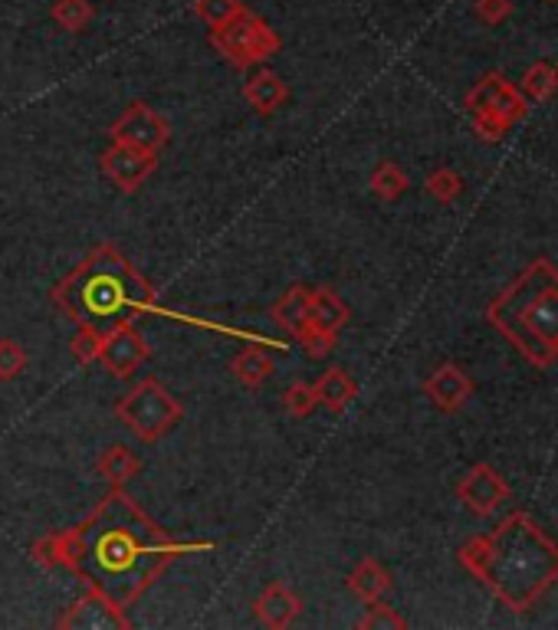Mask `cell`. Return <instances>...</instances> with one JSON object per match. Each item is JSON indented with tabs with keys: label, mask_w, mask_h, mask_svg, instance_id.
Listing matches in <instances>:
<instances>
[{
	"label": "cell",
	"mask_w": 558,
	"mask_h": 630,
	"mask_svg": "<svg viewBox=\"0 0 558 630\" xmlns=\"http://www.w3.org/2000/svg\"><path fill=\"white\" fill-rule=\"evenodd\" d=\"M506 479L489 466V463H476L464 479L457 483V496L461 503L469 506L476 516H489L496 506L506 503Z\"/></svg>",
	"instance_id": "11"
},
{
	"label": "cell",
	"mask_w": 558,
	"mask_h": 630,
	"mask_svg": "<svg viewBox=\"0 0 558 630\" xmlns=\"http://www.w3.org/2000/svg\"><path fill=\"white\" fill-rule=\"evenodd\" d=\"M427 190H431V197H437L441 204H451V200L461 197L464 180H461L457 172H451V168H437V172L427 178Z\"/></svg>",
	"instance_id": "29"
},
{
	"label": "cell",
	"mask_w": 558,
	"mask_h": 630,
	"mask_svg": "<svg viewBox=\"0 0 558 630\" xmlns=\"http://www.w3.org/2000/svg\"><path fill=\"white\" fill-rule=\"evenodd\" d=\"M424 394L431 397V404L444 414H454L461 411L469 394H473V384L457 364H441L427 381H424Z\"/></svg>",
	"instance_id": "13"
},
{
	"label": "cell",
	"mask_w": 558,
	"mask_h": 630,
	"mask_svg": "<svg viewBox=\"0 0 558 630\" xmlns=\"http://www.w3.org/2000/svg\"><path fill=\"white\" fill-rule=\"evenodd\" d=\"M461 561L509 611H529L558 581V545L526 513L466 541Z\"/></svg>",
	"instance_id": "2"
},
{
	"label": "cell",
	"mask_w": 558,
	"mask_h": 630,
	"mask_svg": "<svg viewBox=\"0 0 558 630\" xmlns=\"http://www.w3.org/2000/svg\"><path fill=\"white\" fill-rule=\"evenodd\" d=\"M312 391H316V401H319L322 407L342 414V411L355 401L359 384L352 381V374H349L345 368H329V371L312 384Z\"/></svg>",
	"instance_id": "17"
},
{
	"label": "cell",
	"mask_w": 558,
	"mask_h": 630,
	"mask_svg": "<svg viewBox=\"0 0 558 630\" xmlns=\"http://www.w3.org/2000/svg\"><path fill=\"white\" fill-rule=\"evenodd\" d=\"M476 13L483 23H503L509 13H513V3L509 0H476Z\"/></svg>",
	"instance_id": "32"
},
{
	"label": "cell",
	"mask_w": 558,
	"mask_h": 630,
	"mask_svg": "<svg viewBox=\"0 0 558 630\" xmlns=\"http://www.w3.org/2000/svg\"><path fill=\"white\" fill-rule=\"evenodd\" d=\"M299 339V345L306 349V355L309 359H329L332 355V349H335V335H326V332H319L312 322L296 335Z\"/></svg>",
	"instance_id": "31"
},
{
	"label": "cell",
	"mask_w": 558,
	"mask_h": 630,
	"mask_svg": "<svg viewBox=\"0 0 558 630\" xmlns=\"http://www.w3.org/2000/svg\"><path fill=\"white\" fill-rule=\"evenodd\" d=\"M80 533L86 548L76 575L118 611H128L178 555L197 548L162 533L122 489H112L95 506Z\"/></svg>",
	"instance_id": "1"
},
{
	"label": "cell",
	"mask_w": 558,
	"mask_h": 630,
	"mask_svg": "<svg viewBox=\"0 0 558 630\" xmlns=\"http://www.w3.org/2000/svg\"><path fill=\"white\" fill-rule=\"evenodd\" d=\"M244 10H247V7H244L240 0H194V13H197L210 30L227 27V23L237 20Z\"/></svg>",
	"instance_id": "23"
},
{
	"label": "cell",
	"mask_w": 558,
	"mask_h": 630,
	"mask_svg": "<svg viewBox=\"0 0 558 630\" xmlns=\"http://www.w3.org/2000/svg\"><path fill=\"white\" fill-rule=\"evenodd\" d=\"M372 190L381 200H397L407 190V175L394 165V162H381L372 172Z\"/></svg>",
	"instance_id": "24"
},
{
	"label": "cell",
	"mask_w": 558,
	"mask_h": 630,
	"mask_svg": "<svg viewBox=\"0 0 558 630\" xmlns=\"http://www.w3.org/2000/svg\"><path fill=\"white\" fill-rule=\"evenodd\" d=\"M316 391H312V384H306V381H296V384H289L286 391H282V407L292 414V417H309L312 411H316Z\"/></svg>",
	"instance_id": "26"
},
{
	"label": "cell",
	"mask_w": 558,
	"mask_h": 630,
	"mask_svg": "<svg viewBox=\"0 0 558 630\" xmlns=\"http://www.w3.org/2000/svg\"><path fill=\"white\" fill-rule=\"evenodd\" d=\"M27 352L17 339H0V381H13L27 368Z\"/></svg>",
	"instance_id": "28"
},
{
	"label": "cell",
	"mask_w": 558,
	"mask_h": 630,
	"mask_svg": "<svg viewBox=\"0 0 558 630\" xmlns=\"http://www.w3.org/2000/svg\"><path fill=\"white\" fill-rule=\"evenodd\" d=\"M102 342H105V332H99L95 326H80L73 342H70V349H73L76 361L90 364V361H99V355H102Z\"/></svg>",
	"instance_id": "27"
},
{
	"label": "cell",
	"mask_w": 558,
	"mask_h": 630,
	"mask_svg": "<svg viewBox=\"0 0 558 630\" xmlns=\"http://www.w3.org/2000/svg\"><path fill=\"white\" fill-rule=\"evenodd\" d=\"M473 118V128H476V135L479 138H486V142H499L503 135H506V125L499 122V118H493V115H469Z\"/></svg>",
	"instance_id": "33"
},
{
	"label": "cell",
	"mask_w": 558,
	"mask_h": 630,
	"mask_svg": "<svg viewBox=\"0 0 558 630\" xmlns=\"http://www.w3.org/2000/svg\"><path fill=\"white\" fill-rule=\"evenodd\" d=\"M60 628L73 630H93V628H128L125 621V611H118L108 598H102L95 588H90L63 618H60Z\"/></svg>",
	"instance_id": "12"
},
{
	"label": "cell",
	"mask_w": 558,
	"mask_h": 630,
	"mask_svg": "<svg viewBox=\"0 0 558 630\" xmlns=\"http://www.w3.org/2000/svg\"><path fill=\"white\" fill-rule=\"evenodd\" d=\"M230 371H234V378L244 388H260L277 371V364H273V359L264 349H244L237 359L230 361Z\"/></svg>",
	"instance_id": "21"
},
{
	"label": "cell",
	"mask_w": 558,
	"mask_h": 630,
	"mask_svg": "<svg viewBox=\"0 0 558 630\" xmlns=\"http://www.w3.org/2000/svg\"><path fill=\"white\" fill-rule=\"evenodd\" d=\"M244 99L250 102V109L257 115H273L279 105L289 99V90L273 70H257L247 83H244Z\"/></svg>",
	"instance_id": "16"
},
{
	"label": "cell",
	"mask_w": 558,
	"mask_h": 630,
	"mask_svg": "<svg viewBox=\"0 0 558 630\" xmlns=\"http://www.w3.org/2000/svg\"><path fill=\"white\" fill-rule=\"evenodd\" d=\"M155 165H158V155L138 152V148L118 145V142H112V148L102 155V172H105V178L112 180L118 190H125V194L138 190L145 180L152 178Z\"/></svg>",
	"instance_id": "10"
},
{
	"label": "cell",
	"mask_w": 558,
	"mask_h": 630,
	"mask_svg": "<svg viewBox=\"0 0 558 630\" xmlns=\"http://www.w3.org/2000/svg\"><path fill=\"white\" fill-rule=\"evenodd\" d=\"M112 142L118 145H132L138 152H152L162 155L168 138H172V125L145 102H132L115 122H112Z\"/></svg>",
	"instance_id": "7"
},
{
	"label": "cell",
	"mask_w": 558,
	"mask_h": 630,
	"mask_svg": "<svg viewBox=\"0 0 558 630\" xmlns=\"http://www.w3.org/2000/svg\"><path fill=\"white\" fill-rule=\"evenodd\" d=\"M349 316H352V312H349V306L339 299L335 289L322 286V289H312V292H309V322H312L319 332L339 339V332L349 326Z\"/></svg>",
	"instance_id": "15"
},
{
	"label": "cell",
	"mask_w": 558,
	"mask_h": 630,
	"mask_svg": "<svg viewBox=\"0 0 558 630\" xmlns=\"http://www.w3.org/2000/svg\"><path fill=\"white\" fill-rule=\"evenodd\" d=\"M558 86V66L552 63H536V66H529V73L523 76V92L529 95V99H536V102H542V99H549Z\"/></svg>",
	"instance_id": "25"
},
{
	"label": "cell",
	"mask_w": 558,
	"mask_h": 630,
	"mask_svg": "<svg viewBox=\"0 0 558 630\" xmlns=\"http://www.w3.org/2000/svg\"><path fill=\"white\" fill-rule=\"evenodd\" d=\"M349 588H352L355 598H362L365 605H372V601H381V598L388 595V588H391V575L384 571L381 561L362 558V561L352 568V575H349Z\"/></svg>",
	"instance_id": "19"
},
{
	"label": "cell",
	"mask_w": 558,
	"mask_h": 630,
	"mask_svg": "<svg viewBox=\"0 0 558 630\" xmlns=\"http://www.w3.org/2000/svg\"><path fill=\"white\" fill-rule=\"evenodd\" d=\"M152 355V349H148V342H145V335L125 319V322H115L108 332H105V342H102V368L105 371H112L115 378H132L145 359Z\"/></svg>",
	"instance_id": "9"
},
{
	"label": "cell",
	"mask_w": 558,
	"mask_h": 630,
	"mask_svg": "<svg viewBox=\"0 0 558 630\" xmlns=\"http://www.w3.org/2000/svg\"><path fill=\"white\" fill-rule=\"evenodd\" d=\"M210 47L237 70H250V66H260L267 63L270 56H277L282 40L279 33L264 20L257 17L254 10H244L237 20H230L227 27H217L210 30Z\"/></svg>",
	"instance_id": "6"
},
{
	"label": "cell",
	"mask_w": 558,
	"mask_h": 630,
	"mask_svg": "<svg viewBox=\"0 0 558 630\" xmlns=\"http://www.w3.org/2000/svg\"><path fill=\"white\" fill-rule=\"evenodd\" d=\"M466 112L469 115H476V112L479 115H493V118H499L509 128V125H516V122L526 118L529 105L499 73H489V76H483L473 90L466 92Z\"/></svg>",
	"instance_id": "8"
},
{
	"label": "cell",
	"mask_w": 558,
	"mask_h": 630,
	"mask_svg": "<svg viewBox=\"0 0 558 630\" xmlns=\"http://www.w3.org/2000/svg\"><path fill=\"white\" fill-rule=\"evenodd\" d=\"M95 469H99V476H102L108 486L122 489V486L142 469V459L135 456V451H128L125 444H112L108 451H102L99 463H95Z\"/></svg>",
	"instance_id": "20"
},
{
	"label": "cell",
	"mask_w": 558,
	"mask_h": 630,
	"mask_svg": "<svg viewBox=\"0 0 558 630\" xmlns=\"http://www.w3.org/2000/svg\"><path fill=\"white\" fill-rule=\"evenodd\" d=\"M309 292L306 286H289L270 309V319L289 335H299L309 326Z\"/></svg>",
	"instance_id": "18"
},
{
	"label": "cell",
	"mask_w": 558,
	"mask_h": 630,
	"mask_svg": "<svg viewBox=\"0 0 558 630\" xmlns=\"http://www.w3.org/2000/svg\"><path fill=\"white\" fill-rule=\"evenodd\" d=\"M486 319L536 368H549L558 359V270L552 260H536L499 292Z\"/></svg>",
	"instance_id": "4"
},
{
	"label": "cell",
	"mask_w": 558,
	"mask_h": 630,
	"mask_svg": "<svg viewBox=\"0 0 558 630\" xmlns=\"http://www.w3.org/2000/svg\"><path fill=\"white\" fill-rule=\"evenodd\" d=\"M53 306L76 326L108 332L132 312H148L155 306V289L112 244H102L63 282L53 286Z\"/></svg>",
	"instance_id": "3"
},
{
	"label": "cell",
	"mask_w": 558,
	"mask_h": 630,
	"mask_svg": "<svg viewBox=\"0 0 558 630\" xmlns=\"http://www.w3.org/2000/svg\"><path fill=\"white\" fill-rule=\"evenodd\" d=\"M254 611H257L260 624H267V628H273V630H282V628H289V624L299 618L302 601H299V595H292L286 585L273 581V585H267V588L260 591V598H257Z\"/></svg>",
	"instance_id": "14"
},
{
	"label": "cell",
	"mask_w": 558,
	"mask_h": 630,
	"mask_svg": "<svg viewBox=\"0 0 558 630\" xmlns=\"http://www.w3.org/2000/svg\"><path fill=\"white\" fill-rule=\"evenodd\" d=\"M359 628L362 630H401L404 628V618H401L391 605H384V601H372V605H369V614L359 621Z\"/></svg>",
	"instance_id": "30"
},
{
	"label": "cell",
	"mask_w": 558,
	"mask_h": 630,
	"mask_svg": "<svg viewBox=\"0 0 558 630\" xmlns=\"http://www.w3.org/2000/svg\"><path fill=\"white\" fill-rule=\"evenodd\" d=\"M185 407L172 397V391L158 378L138 381L125 397L115 404V417L145 444H158L178 421Z\"/></svg>",
	"instance_id": "5"
},
{
	"label": "cell",
	"mask_w": 558,
	"mask_h": 630,
	"mask_svg": "<svg viewBox=\"0 0 558 630\" xmlns=\"http://www.w3.org/2000/svg\"><path fill=\"white\" fill-rule=\"evenodd\" d=\"M50 17L56 27H63L66 33H83L95 17L93 0H56L50 7Z\"/></svg>",
	"instance_id": "22"
}]
</instances>
